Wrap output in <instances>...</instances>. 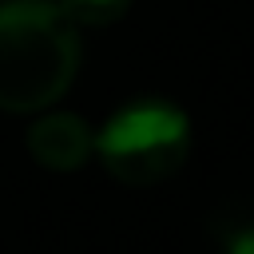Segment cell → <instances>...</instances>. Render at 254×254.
I'll return each instance as SVG.
<instances>
[{
  "label": "cell",
  "instance_id": "1",
  "mask_svg": "<svg viewBox=\"0 0 254 254\" xmlns=\"http://www.w3.org/2000/svg\"><path fill=\"white\" fill-rule=\"evenodd\" d=\"M79 24L52 0L0 4V111L52 107L79 71Z\"/></svg>",
  "mask_w": 254,
  "mask_h": 254
},
{
  "label": "cell",
  "instance_id": "2",
  "mask_svg": "<svg viewBox=\"0 0 254 254\" xmlns=\"http://www.w3.org/2000/svg\"><path fill=\"white\" fill-rule=\"evenodd\" d=\"M91 155L127 187L163 183L190 155V119L163 95H139L95 131Z\"/></svg>",
  "mask_w": 254,
  "mask_h": 254
},
{
  "label": "cell",
  "instance_id": "3",
  "mask_svg": "<svg viewBox=\"0 0 254 254\" xmlns=\"http://www.w3.org/2000/svg\"><path fill=\"white\" fill-rule=\"evenodd\" d=\"M95 131L75 111H48L28 127V151L48 171H79L91 159Z\"/></svg>",
  "mask_w": 254,
  "mask_h": 254
},
{
  "label": "cell",
  "instance_id": "4",
  "mask_svg": "<svg viewBox=\"0 0 254 254\" xmlns=\"http://www.w3.org/2000/svg\"><path fill=\"white\" fill-rule=\"evenodd\" d=\"M75 24H87V28H99V24H115L131 0H56Z\"/></svg>",
  "mask_w": 254,
  "mask_h": 254
},
{
  "label": "cell",
  "instance_id": "5",
  "mask_svg": "<svg viewBox=\"0 0 254 254\" xmlns=\"http://www.w3.org/2000/svg\"><path fill=\"white\" fill-rule=\"evenodd\" d=\"M222 246L234 250V254H254V222H242L238 230H226L222 234Z\"/></svg>",
  "mask_w": 254,
  "mask_h": 254
}]
</instances>
